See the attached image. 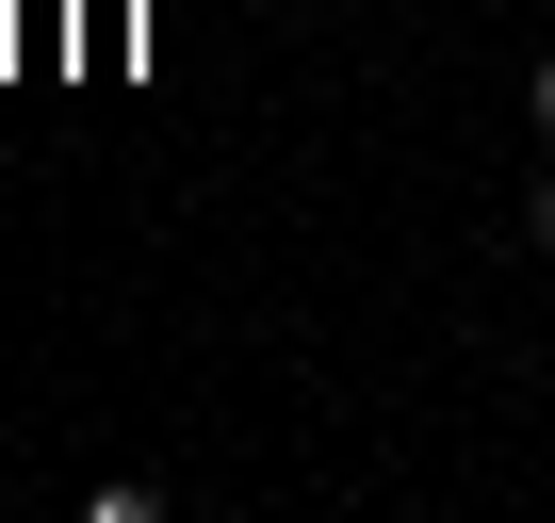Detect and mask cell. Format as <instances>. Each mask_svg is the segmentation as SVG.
Returning <instances> with one entry per match:
<instances>
[{
	"instance_id": "1",
	"label": "cell",
	"mask_w": 555,
	"mask_h": 523,
	"mask_svg": "<svg viewBox=\"0 0 555 523\" xmlns=\"http://www.w3.org/2000/svg\"><path fill=\"white\" fill-rule=\"evenodd\" d=\"M522 131H539V148H555V50H539V66H522Z\"/></svg>"
},
{
	"instance_id": "2",
	"label": "cell",
	"mask_w": 555,
	"mask_h": 523,
	"mask_svg": "<svg viewBox=\"0 0 555 523\" xmlns=\"http://www.w3.org/2000/svg\"><path fill=\"white\" fill-rule=\"evenodd\" d=\"M522 245H539V262H555V164H539V180H522Z\"/></svg>"
}]
</instances>
